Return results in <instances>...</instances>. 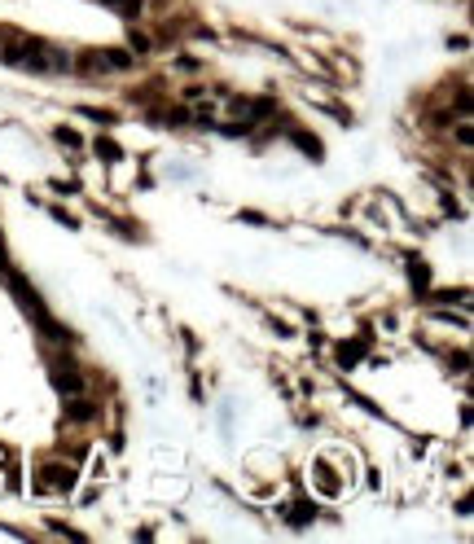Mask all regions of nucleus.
<instances>
[{
  "mask_svg": "<svg viewBox=\"0 0 474 544\" xmlns=\"http://www.w3.org/2000/svg\"><path fill=\"white\" fill-rule=\"evenodd\" d=\"M92 62V71H132V66H137V57L132 53H127V48H102V53H88Z\"/></svg>",
  "mask_w": 474,
  "mask_h": 544,
  "instance_id": "f257e3e1",
  "label": "nucleus"
},
{
  "mask_svg": "<svg viewBox=\"0 0 474 544\" xmlns=\"http://www.w3.org/2000/svg\"><path fill=\"white\" fill-rule=\"evenodd\" d=\"M53 386H57L62 395H67V400H71V395H84V391H88L84 373H79V369H71V365H53Z\"/></svg>",
  "mask_w": 474,
  "mask_h": 544,
  "instance_id": "f03ea898",
  "label": "nucleus"
},
{
  "mask_svg": "<svg viewBox=\"0 0 474 544\" xmlns=\"http://www.w3.org/2000/svg\"><path fill=\"white\" fill-rule=\"evenodd\" d=\"M40 479H44V491H71V487H75V470H67V466H48Z\"/></svg>",
  "mask_w": 474,
  "mask_h": 544,
  "instance_id": "7ed1b4c3",
  "label": "nucleus"
},
{
  "mask_svg": "<svg viewBox=\"0 0 474 544\" xmlns=\"http://www.w3.org/2000/svg\"><path fill=\"white\" fill-rule=\"evenodd\" d=\"M27 53H31V40H27V36H13L5 48H0V62H5V66H22Z\"/></svg>",
  "mask_w": 474,
  "mask_h": 544,
  "instance_id": "20e7f679",
  "label": "nucleus"
},
{
  "mask_svg": "<svg viewBox=\"0 0 474 544\" xmlns=\"http://www.w3.org/2000/svg\"><path fill=\"white\" fill-rule=\"evenodd\" d=\"M92 417H97V404L88 395H71L67 400V421H92Z\"/></svg>",
  "mask_w": 474,
  "mask_h": 544,
  "instance_id": "39448f33",
  "label": "nucleus"
},
{
  "mask_svg": "<svg viewBox=\"0 0 474 544\" xmlns=\"http://www.w3.org/2000/svg\"><path fill=\"white\" fill-rule=\"evenodd\" d=\"M102 5H110V9H119V13H127V18H137V13L145 9V0H102Z\"/></svg>",
  "mask_w": 474,
  "mask_h": 544,
  "instance_id": "423d86ee",
  "label": "nucleus"
},
{
  "mask_svg": "<svg viewBox=\"0 0 474 544\" xmlns=\"http://www.w3.org/2000/svg\"><path fill=\"white\" fill-rule=\"evenodd\" d=\"M53 137H57L62 145H67V150H79V145H84V137H79V132H75V127H57V132H53Z\"/></svg>",
  "mask_w": 474,
  "mask_h": 544,
  "instance_id": "0eeeda50",
  "label": "nucleus"
},
{
  "mask_svg": "<svg viewBox=\"0 0 474 544\" xmlns=\"http://www.w3.org/2000/svg\"><path fill=\"white\" fill-rule=\"evenodd\" d=\"M127 44H132V53H150V36H145V31H127Z\"/></svg>",
  "mask_w": 474,
  "mask_h": 544,
  "instance_id": "6e6552de",
  "label": "nucleus"
},
{
  "mask_svg": "<svg viewBox=\"0 0 474 544\" xmlns=\"http://www.w3.org/2000/svg\"><path fill=\"white\" fill-rule=\"evenodd\" d=\"M97 154H106V158H119V145H114V141H97Z\"/></svg>",
  "mask_w": 474,
  "mask_h": 544,
  "instance_id": "1a4fd4ad",
  "label": "nucleus"
},
{
  "mask_svg": "<svg viewBox=\"0 0 474 544\" xmlns=\"http://www.w3.org/2000/svg\"><path fill=\"white\" fill-rule=\"evenodd\" d=\"M294 141H299V145H303V150H307V154H321V145H316L312 137H294Z\"/></svg>",
  "mask_w": 474,
  "mask_h": 544,
  "instance_id": "9d476101",
  "label": "nucleus"
},
{
  "mask_svg": "<svg viewBox=\"0 0 474 544\" xmlns=\"http://www.w3.org/2000/svg\"><path fill=\"white\" fill-rule=\"evenodd\" d=\"M181 97H185V102H202V97H207V88H185Z\"/></svg>",
  "mask_w": 474,
  "mask_h": 544,
  "instance_id": "9b49d317",
  "label": "nucleus"
},
{
  "mask_svg": "<svg viewBox=\"0 0 474 544\" xmlns=\"http://www.w3.org/2000/svg\"><path fill=\"white\" fill-rule=\"evenodd\" d=\"M0 40H5V36H0Z\"/></svg>",
  "mask_w": 474,
  "mask_h": 544,
  "instance_id": "f8f14e48",
  "label": "nucleus"
}]
</instances>
